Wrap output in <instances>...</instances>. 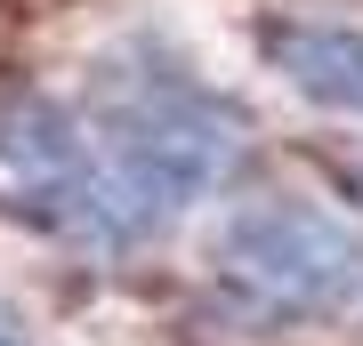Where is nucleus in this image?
I'll return each instance as SVG.
<instances>
[{
    "instance_id": "obj_1",
    "label": "nucleus",
    "mask_w": 363,
    "mask_h": 346,
    "mask_svg": "<svg viewBox=\"0 0 363 346\" xmlns=\"http://www.w3.org/2000/svg\"><path fill=\"white\" fill-rule=\"evenodd\" d=\"M89 121L113 185L138 202L145 226H169L186 202L218 193L242 161V121L226 97H210L194 73H178L154 49L113 57L89 81Z\"/></svg>"
},
{
    "instance_id": "obj_2",
    "label": "nucleus",
    "mask_w": 363,
    "mask_h": 346,
    "mask_svg": "<svg viewBox=\"0 0 363 346\" xmlns=\"http://www.w3.org/2000/svg\"><path fill=\"white\" fill-rule=\"evenodd\" d=\"M0 218L81 250H130L154 233L113 185L97 137L25 73H0Z\"/></svg>"
},
{
    "instance_id": "obj_3",
    "label": "nucleus",
    "mask_w": 363,
    "mask_h": 346,
    "mask_svg": "<svg viewBox=\"0 0 363 346\" xmlns=\"http://www.w3.org/2000/svg\"><path fill=\"white\" fill-rule=\"evenodd\" d=\"M210 274L259 322H323L363 298V233L307 202H250L210 242Z\"/></svg>"
},
{
    "instance_id": "obj_4",
    "label": "nucleus",
    "mask_w": 363,
    "mask_h": 346,
    "mask_svg": "<svg viewBox=\"0 0 363 346\" xmlns=\"http://www.w3.org/2000/svg\"><path fill=\"white\" fill-rule=\"evenodd\" d=\"M259 49H267V64L298 97L331 105V113H363V33L355 25H315V16H298V25H267Z\"/></svg>"
},
{
    "instance_id": "obj_5",
    "label": "nucleus",
    "mask_w": 363,
    "mask_h": 346,
    "mask_svg": "<svg viewBox=\"0 0 363 346\" xmlns=\"http://www.w3.org/2000/svg\"><path fill=\"white\" fill-rule=\"evenodd\" d=\"M0 346H25V338H16V322H9V314H0Z\"/></svg>"
}]
</instances>
